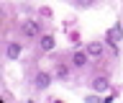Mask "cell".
Wrapping results in <instances>:
<instances>
[{
  "mask_svg": "<svg viewBox=\"0 0 123 103\" xmlns=\"http://www.w3.org/2000/svg\"><path fill=\"white\" fill-rule=\"evenodd\" d=\"M21 34L23 36H38V34H41L38 21H21Z\"/></svg>",
  "mask_w": 123,
  "mask_h": 103,
  "instance_id": "6da1fadb",
  "label": "cell"
},
{
  "mask_svg": "<svg viewBox=\"0 0 123 103\" xmlns=\"http://www.w3.org/2000/svg\"><path fill=\"white\" fill-rule=\"evenodd\" d=\"M49 82H51V77H49V72H38L36 77H33V85H36L38 90H44V88H49Z\"/></svg>",
  "mask_w": 123,
  "mask_h": 103,
  "instance_id": "7a4b0ae2",
  "label": "cell"
},
{
  "mask_svg": "<svg viewBox=\"0 0 123 103\" xmlns=\"http://www.w3.org/2000/svg\"><path fill=\"white\" fill-rule=\"evenodd\" d=\"M72 64H74V67H85V64H87V52H80V49H77L74 54H72Z\"/></svg>",
  "mask_w": 123,
  "mask_h": 103,
  "instance_id": "3957f363",
  "label": "cell"
},
{
  "mask_svg": "<svg viewBox=\"0 0 123 103\" xmlns=\"http://www.w3.org/2000/svg\"><path fill=\"white\" fill-rule=\"evenodd\" d=\"M5 57L8 59H18V57H21V44H8V49H5Z\"/></svg>",
  "mask_w": 123,
  "mask_h": 103,
  "instance_id": "277c9868",
  "label": "cell"
},
{
  "mask_svg": "<svg viewBox=\"0 0 123 103\" xmlns=\"http://www.w3.org/2000/svg\"><path fill=\"white\" fill-rule=\"evenodd\" d=\"M108 88H110V85H108L105 77H95V80H92V90H95V93H105Z\"/></svg>",
  "mask_w": 123,
  "mask_h": 103,
  "instance_id": "5b68a950",
  "label": "cell"
},
{
  "mask_svg": "<svg viewBox=\"0 0 123 103\" xmlns=\"http://www.w3.org/2000/svg\"><path fill=\"white\" fill-rule=\"evenodd\" d=\"M87 54L90 57H103V44L100 41H90L87 44Z\"/></svg>",
  "mask_w": 123,
  "mask_h": 103,
  "instance_id": "8992f818",
  "label": "cell"
},
{
  "mask_svg": "<svg viewBox=\"0 0 123 103\" xmlns=\"http://www.w3.org/2000/svg\"><path fill=\"white\" fill-rule=\"evenodd\" d=\"M41 49L44 52H51L54 49V36H41Z\"/></svg>",
  "mask_w": 123,
  "mask_h": 103,
  "instance_id": "52a82bcc",
  "label": "cell"
},
{
  "mask_svg": "<svg viewBox=\"0 0 123 103\" xmlns=\"http://www.w3.org/2000/svg\"><path fill=\"white\" fill-rule=\"evenodd\" d=\"M108 39L113 41V44H115V41H118V39H121V26H113V28L108 31Z\"/></svg>",
  "mask_w": 123,
  "mask_h": 103,
  "instance_id": "ba28073f",
  "label": "cell"
},
{
  "mask_svg": "<svg viewBox=\"0 0 123 103\" xmlns=\"http://www.w3.org/2000/svg\"><path fill=\"white\" fill-rule=\"evenodd\" d=\"M56 75H59V77H67V67H64V64H56Z\"/></svg>",
  "mask_w": 123,
  "mask_h": 103,
  "instance_id": "9c48e42d",
  "label": "cell"
},
{
  "mask_svg": "<svg viewBox=\"0 0 123 103\" xmlns=\"http://www.w3.org/2000/svg\"><path fill=\"white\" fill-rule=\"evenodd\" d=\"M77 3H80V5H90L92 0H77Z\"/></svg>",
  "mask_w": 123,
  "mask_h": 103,
  "instance_id": "30bf717a",
  "label": "cell"
}]
</instances>
